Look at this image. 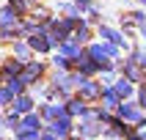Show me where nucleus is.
I'll use <instances>...</instances> for the list:
<instances>
[{
  "mask_svg": "<svg viewBox=\"0 0 146 140\" xmlns=\"http://www.w3.org/2000/svg\"><path fill=\"white\" fill-rule=\"evenodd\" d=\"M28 47L36 49V52H50L52 41H50V36H44V33H33L31 39H28Z\"/></svg>",
  "mask_w": 146,
  "mask_h": 140,
  "instance_id": "f257e3e1",
  "label": "nucleus"
},
{
  "mask_svg": "<svg viewBox=\"0 0 146 140\" xmlns=\"http://www.w3.org/2000/svg\"><path fill=\"white\" fill-rule=\"evenodd\" d=\"M61 52H64L66 58H72V60H74V58H83L80 44H77L74 39H64V41H61Z\"/></svg>",
  "mask_w": 146,
  "mask_h": 140,
  "instance_id": "f03ea898",
  "label": "nucleus"
},
{
  "mask_svg": "<svg viewBox=\"0 0 146 140\" xmlns=\"http://www.w3.org/2000/svg\"><path fill=\"white\" fill-rule=\"evenodd\" d=\"M124 77H127L130 82L143 80V74H141V69H138V63H135V60H124Z\"/></svg>",
  "mask_w": 146,
  "mask_h": 140,
  "instance_id": "7ed1b4c3",
  "label": "nucleus"
},
{
  "mask_svg": "<svg viewBox=\"0 0 146 140\" xmlns=\"http://www.w3.org/2000/svg\"><path fill=\"white\" fill-rule=\"evenodd\" d=\"M50 132H52V135H58V137H64L66 132H69V118H66V115H61V121H52L50 124Z\"/></svg>",
  "mask_w": 146,
  "mask_h": 140,
  "instance_id": "20e7f679",
  "label": "nucleus"
},
{
  "mask_svg": "<svg viewBox=\"0 0 146 140\" xmlns=\"http://www.w3.org/2000/svg\"><path fill=\"white\" fill-rule=\"evenodd\" d=\"M80 93H83V96H88V99H97V96H102V88H99L97 82L86 80V82L80 85Z\"/></svg>",
  "mask_w": 146,
  "mask_h": 140,
  "instance_id": "39448f33",
  "label": "nucleus"
},
{
  "mask_svg": "<svg viewBox=\"0 0 146 140\" xmlns=\"http://www.w3.org/2000/svg\"><path fill=\"white\" fill-rule=\"evenodd\" d=\"M41 63H28L25 66V72H22V82H31V80H36V77H41Z\"/></svg>",
  "mask_w": 146,
  "mask_h": 140,
  "instance_id": "423d86ee",
  "label": "nucleus"
},
{
  "mask_svg": "<svg viewBox=\"0 0 146 140\" xmlns=\"http://www.w3.org/2000/svg\"><path fill=\"white\" fill-rule=\"evenodd\" d=\"M99 36H102V39H108L110 44H124V36H121V33H116L113 28H105V25L99 28Z\"/></svg>",
  "mask_w": 146,
  "mask_h": 140,
  "instance_id": "0eeeda50",
  "label": "nucleus"
},
{
  "mask_svg": "<svg viewBox=\"0 0 146 140\" xmlns=\"http://www.w3.org/2000/svg\"><path fill=\"white\" fill-rule=\"evenodd\" d=\"M0 25H3V28H14V25H17V11L11 6L0 11Z\"/></svg>",
  "mask_w": 146,
  "mask_h": 140,
  "instance_id": "6e6552de",
  "label": "nucleus"
},
{
  "mask_svg": "<svg viewBox=\"0 0 146 140\" xmlns=\"http://www.w3.org/2000/svg\"><path fill=\"white\" fill-rule=\"evenodd\" d=\"M116 107H119V115H121L124 121H138V110L132 105H116Z\"/></svg>",
  "mask_w": 146,
  "mask_h": 140,
  "instance_id": "1a4fd4ad",
  "label": "nucleus"
},
{
  "mask_svg": "<svg viewBox=\"0 0 146 140\" xmlns=\"http://www.w3.org/2000/svg\"><path fill=\"white\" fill-rule=\"evenodd\" d=\"M88 39H91L88 25H86V22H80L77 28H74V41H77V44H83V41H88Z\"/></svg>",
  "mask_w": 146,
  "mask_h": 140,
  "instance_id": "9d476101",
  "label": "nucleus"
},
{
  "mask_svg": "<svg viewBox=\"0 0 146 140\" xmlns=\"http://www.w3.org/2000/svg\"><path fill=\"white\" fill-rule=\"evenodd\" d=\"M99 99H102V105H105V107H116V105H119V93H116L113 88L102 91V96H99Z\"/></svg>",
  "mask_w": 146,
  "mask_h": 140,
  "instance_id": "9b49d317",
  "label": "nucleus"
},
{
  "mask_svg": "<svg viewBox=\"0 0 146 140\" xmlns=\"http://www.w3.org/2000/svg\"><path fill=\"white\" fill-rule=\"evenodd\" d=\"M113 91L119 93V96H130V93H132V85H130V80H127V77H121V80L116 82Z\"/></svg>",
  "mask_w": 146,
  "mask_h": 140,
  "instance_id": "f8f14e48",
  "label": "nucleus"
},
{
  "mask_svg": "<svg viewBox=\"0 0 146 140\" xmlns=\"http://www.w3.org/2000/svg\"><path fill=\"white\" fill-rule=\"evenodd\" d=\"M14 107H17V113H28V110L33 107V99H31V96H17Z\"/></svg>",
  "mask_w": 146,
  "mask_h": 140,
  "instance_id": "ddd939ff",
  "label": "nucleus"
},
{
  "mask_svg": "<svg viewBox=\"0 0 146 140\" xmlns=\"http://www.w3.org/2000/svg\"><path fill=\"white\" fill-rule=\"evenodd\" d=\"M6 82H8L6 88L11 91V93H22V88H25V82H22V77H8Z\"/></svg>",
  "mask_w": 146,
  "mask_h": 140,
  "instance_id": "4468645a",
  "label": "nucleus"
},
{
  "mask_svg": "<svg viewBox=\"0 0 146 140\" xmlns=\"http://www.w3.org/2000/svg\"><path fill=\"white\" fill-rule=\"evenodd\" d=\"M39 124H41V121H39V115H33V113H31L22 124H19V129H39Z\"/></svg>",
  "mask_w": 146,
  "mask_h": 140,
  "instance_id": "2eb2a0df",
  "label": "nucleus"
},
{
  "mask_svg": "<svg viewBox=\"0 0 146 140\" xmlns=\"http://www.w3.org/2000/svg\"><path fill=\"white\" fill-rule=\"evenodd\" d=\"M41 115H44V118H58V115H64V107L47 105V107H44V110H41Z\"/></svg>",
  "mask_w": 146,
  "mask_h": 140,
  "instance_id": "dca6fc26",
  "label": "nucleus"
},
{
  "mask_svg": "<svg viewBox=\"0 0 146 140\" xmlns=\"http://www.w3.org/2000/svg\"><path fill=\"white\" fill-rule=\"evenodd\" d=\"M69 113H72V115H86V105H83V99L69 102Z\"/></svg>",
  "mask_w": 146,
  "mask_h": 140,
  "instance_id": "f3484780",
  "label": "nucleus"
},
{
  "mask_svg": "<svg viewBox=\"0 0 146 140\" xmlns=\"http://www.w3.org/2000/svg\"><path fill=\"white\" fill-rule=\"evenodd\" d=\"M19 140H39V129H17Z\"/></svg>",
  "mask_w": 146,
  "mask_h": 140,
  "instance_id": "a211bd4d",
  "label": "nucleus"
},
{
  "mask_svg": "<svg viewBox=\"0 0 146 140\" xmlns=\"http://www.w3.org/2000/svg\"><path fill=\"white\" fill-rule=\"evenodd\" d=\"M19 72H22V63H19V60H8V63H6V74H11V77H17Z\"/></svg>",
  "mask_w": 146,
  "mask_h": 140,
  "instance_id": "6ab92c4d",
  "label": "nucleus"
},
{
  "mask_svg": "<svg viewBox=\"0 0 146 140\" xmlns=\"http://www.w3.org/2000/svg\"><path fill=\"white\" fill-rule=\"evenodd\" d=\"M69 60H72V58H66L64 52H61V55H55V58H52V63H55L58 69H69Z\"/></svg>",
  "mask_w": 146,
  "mask_h": 140,
  "instance_id": "aec40b11",
  "label": "nucleus"
},
{
  "mask_svg": "<svg viewBox=\"0 0 146 140\" xmlns=\"http://www.w3.org/2000/svg\"><path fill=\"white\" fill-rule=\"evenodd\" d=\"M14 52L19 58H28V52H31V47H28V44H22V41H14Z\"/></svg>",
  "mask_w": 146,
  "mask_h": 140,
  "instance_id": "412c9836",
  "label": "nucleus"
},
{
  "mask_svg": "<svg viewBox=\"0 0 146 140\" xmlns=\"http://www.w3.org/2000/svg\"><path fill=\"white\" fill-rule=\"evenodd\" d=\"M47 16H50V14H47V8H41V6H39V8H33V22H44Z\"/></svg>",
  "mask_w": 146,
  "mask_h": 140,
  "instance_id": "4be33fe9",
  "label": "nucleus"
},
{
  "mask_svg": "<svg viewBox=\"0 0 146 140\" xmlns=\"http://www.w3.org/2000/svg\"><path fill=\"white\" fill-rule=\"evenodd\" d=\"M8 6H11V8H14V11H17V14H22V11H25V8H28V0H8Z\"/></svg>",
  "mask_w": 146,
  "mask_h": 140,
  "instance_id": "5701e85b",
  "label": "nucleus"
},
{
  "mask_svg": "<svg viewBox=\"0 0 146 140\" xmlns=\"http://www.w3.org/2000/svg\"><path fill=\"white\" fill-rule=\"evenodd\" d=\"M83 135H86V137H94V135H99V129L94 124H83Z\"/></svg>",
  "mask_w": 146,
  "mask_h": 140,
  "instance_id": "b1692460",
  "label": "nucleus"
},
{
  "mask_svg": "<svg viewBox=\"0 0 146 140\" xmlns=\"http://www.w3.org/2000/svg\"><path fill=\"white\" fill-rule=\"evenodd\" d=\"M130 60H135L138 66H143V69H146V52H132V58H130Z\"/></svg>",
  "mask_w": 146,
  "mask_h": 140,
  "instance_id": "393cba45",
  "label": "nucleus"
},
{
  "mask_svg": "<svg viewBox=\"0 0 146 140\" xmlns=\"http://www.w3.org/2000/svg\"><path fill=\"white\" fill-rule=\"evenodd\" d=\"M19 124H22L19 115H8V118H6V126H11V129H19Z\"/></svg>",
  "mask_w": 146,
  "mask_h": 140,
  "instance_id": "a878e982",
  "label": "nucleus"
},
{
  "mask_svg": "<svg viewBox=\"0 0 146 140\" xmlns=\"http://www.w3.org/2000/svg\"><path fill=\"white\" fill-rule=\"evenodd\" d=\"M11 96H14V93H11L8 88H3V91H0V105H8V102H11Z\"/></svg>",
  "mask_w": 146,
  "mask_h": 140,
  "instance_id": "bb28decb",
  "label": "nucleus"
},
{
  "mask_svg": "<svg viewBox=\"0 0 146 140\" xmlns=\"http://www.w3.org/2000/svg\"><path fill=\"white\" fill-rule=\"evenodd\" d=\"M74 6L80 8V11H86V8H91V0H74Z\"/></svg>",
  "mask_w": 146,
  "mask_h": 140,
  "instance_id": "cd10ccee",
  "label": "nucleus"
},
{
  "mask_svg": "<svg viewBox=\"0 0 146 140\" xmlns=\"http://www.w3.org/2000/svg\"><path fill=\"white\" fill-rule=\"evenodd\" d=\"M141 107L146 110V91H141Z\"/></svg>",
  "mask_w": 146,
  "mask_h": 140,
  "instance_id": "c85d7f7f",
  "label": "nucleus"
},
{
  "mask_svg": "<svg viewBox=\"0 0 146 140\" xmlns=\"http://www.w3.org/2000/svg\"><path fill=\"white\" fill-rule=\"evenodd\" d=\"M138 28H141V36H143V39H146V19H143V22L138 25Z\"/></svg>",
  "mask_w": 146,
  "mask_h": 140,
  "instance_id": "c756f323",
  "label": "nucleus"
},
{
  "mask_svg": "<svg viewBox=\"0 0 146 140\" xmlns=\"http://www.w3.org/2000/svg\"><path fill=\"white\" fill-rule=\"evenodd\" d=\"M41 140H55V135H44V137H41Z\"/></svg>",
  "mask_w": 146,
  "mask_h": 140,
  "instance_id": "7c9ffc66",
  "label": "nucleus"
},
{
  "mask_svg": "<svg viewBox=\"0 0 146 140\" xmlns=\"http://www.w3.org/2000/svg\"><path fill=\"white\" fill-rule=\"evenodd\" d=\"M141 140H146V132H143V137H141Z\"/></svg>",
  "mask_w": 146,
  "mask_h": 140,
  "instance_id": "2f4dec72",
  "label": "nucleus"
},
{
  "mask_svg": "<svg viewBox=\"0 0 146 140\" xmlns=\"http://www.w3.org/2000/svg\"><path fill=\"white\" fill-rule=\"evenodd\" d=\"M0 126H3V118H0Z\"/></svg>",
  "mask_w": 146,
  "mask_h": 140,
  "instance_id": "473e14b6",
  "label": "nucleus"
},
{
  "mask_svg": "<svg viewBox=\"0 0 146 140\" xmlns=\"http://www.w3.org/2000/svg\"><path fill=\"white\" fill-rule=\"evenodd\" d=\"M143 129H146V121H143Z\"/></svg>",
  "mask_w": 146,
  "mask_h": 140,
  "instance_id": "72a5a7b5",
  "label": "nucleus"
},
{
  "mask_svg": "<svg viewBox=\"0 0 146 140\" xmlns=\"http://www.w3.org/2000/svg\"><path fill=\"white\" fill-rule=\"evenodd\" d=\"M143 80H146V72H143Z\"/></svg>",
  "mask_w": 146,
  "mask_h": 140,
  "instance_id": "f704fd0d",
  "label": "nucleus"
}]
</instances>
